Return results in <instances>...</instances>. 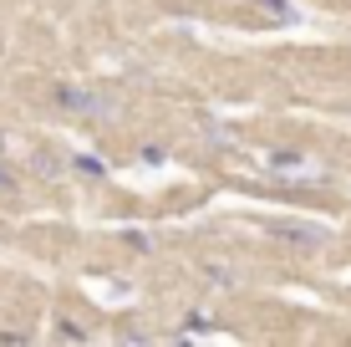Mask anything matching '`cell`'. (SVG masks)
<instances>
[{
  "mask_svg": "<svg viewBox=\"0 0 351 347\" xmlns=\"http://www.w3.org/2000/svg\"><path fill=\"white\" fill-rule=\"evenodd\" d=\"M56 107H66V113H77V117H102L112 102L97 98V92H87V87H66V82H62V87H56Z\"/></svg>",
  "mask_w": 351,
  "mask_h": 347,
  "instance_id": "1",
  "label": "cell"
},
{
  "mask_svg": "<svg viewBox=\"0 0 351 347\" xmlns=\"http://www.w3.org/2000/svg\"><path fill=\"white\" fill-rule=\"evenodd\" d=\"M0 189H16V179H10V169H0Z\"/></svg>",
  "mask_w": 351,
  "mask_h": 347,
  "instance_id": "5",
  "label": "cell"
},
{
  "mask_svg": "<svg viewBox=\"0 0 351 347\" xmlns=\"http://www.w3.org/2000/svg\"><path fill=\"white\" fill-rule=\"evenodd\" d=\"M36 174H62V159H51V153H41V159H36Z\"/></svg>",
  "mask_w": 351,
  "mask_h": 347,
  "instance_id": "3",
  "label": "cell"
},
{
  "mask_svg": "<svg viewBox=\"0 0 351 347\" xmlns=\"http://www.w3.org/2000/svg\"><path fill=\"white\" fill-rule=\"evenodd\" d=\"M255 5H265L270 16H290V5H285V0H255Z\"/></svg>",
  "mask_w": 351,
  "mask_h": 347,
  "instance_id": "4",
  "label": "cell"
},
{
  "mask_svg": "<svg viewBox=\"0 0 351 347\" xmlns=\"http://www.w3.org/2000/svg\"><path fill=\"white\" fill-rule=\"evenodd\" d=\"M77 174H87V179H102V174H107V164H102V159H87V153H77Z\"/></svg>",
  "mask_w": 351,
  "mask_h": 347,
  "instance_id": "2",
  "label": "cell"
}]
</instances>
